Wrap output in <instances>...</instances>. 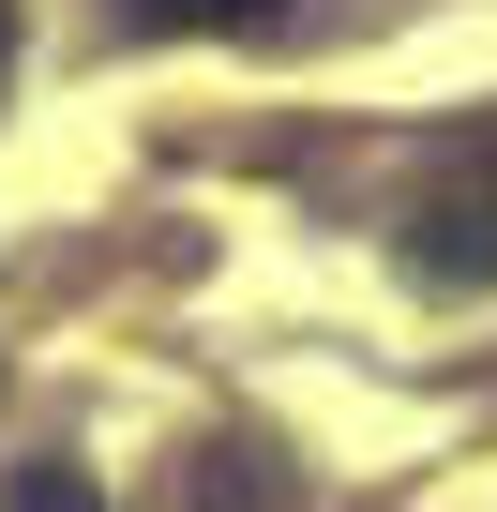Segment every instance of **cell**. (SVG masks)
I'll return each instance as SVG.
<instances>
[{
  "mask_svg": "<svg viewBox=\"0 0 497 512\" xmlns=\"http://www.w3.org/2000/svg\"><path fill=\"white\" fill-rule=\"evenodd\" d=\"M407 256H422V287H467V272H497V181H437Z\"/></svg>",
  "mask_w": 497,
  "mask_h": 512,
  "instance_id": "6da1fadb",
  "label": "cell"
},
{
  "mask_svg": "<svg viewBox=\"0 0 497 512\" xmlns=\"http://www.w3.org/2000/svg\"><path fill=\"white\" fill-rule=\"evenodd\" d=\"M302 0H121V31L136 46H166V31H287Z\"/></svg>",
  "mask_w": 497,
  "mask_h": 512,
  "instance_id": "7a4b0ae2",
  "label": "cell"
},
{
  "mask_svg": "<svg viewBox=\"0 0 497 512\" xmlns=\"http://www.w3.org/2000/svg\"><path fill=\"white\" fill-rule=\"evenodd\" d=\"M0 512H106V482H91V467H61V452H31L16 482H0Z\"/></svg>",
  "mask_w": 497,
  "mask_h": 512,
  "instance_id": "3957f363",
  "label": "cell"
},
{
  "mask_svg": "<svg viewBox=\"0 0 497 512\" xmlns=\"http://www.w3.org/2000/svg\"><path fill=\"white\" fill-rule=\"evenodd\" d=\"M0 61H16V0H0Z\"/></svg>",
  "mask_w": 497,
  "mask_h": 512,
  "instance_id": "277c9868",
  "label": "cell"
}]
</instances>
